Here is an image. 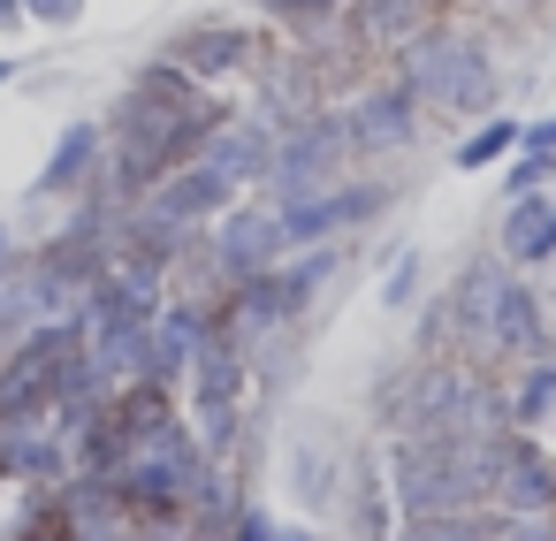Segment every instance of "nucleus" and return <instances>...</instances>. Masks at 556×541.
Instances as JSON below:
<instances>
[{
	"mask_svg": "<svg viewBox=\"0 0 556 541\" xmlns=\"http://www.w3.org/2000/svg\"><path fill=\"white\" fill-rule=\"evenodd\" d=\"M442 305H450V358H472V366L503 358V366H518V358L556 351L548 320H541V298H533V275H518L495 252H472L450 275Z\"/></svg>",
	"mask_w": 556,
	"mask_h": 541,
	"instance_id": "1",
	"label": "nucleus"
},
{
	"mask_svg": "<svg viewBox=\"0 0 556 541\" xmlns=\"http://www.w3.org/2000/svg\"><path fill=\"white\" fill-rule=\"evenodd\" d=\"M396 77L412 85V100L427 115L480 123V115L503 108V62H495V47L472 24H419L396 47Z\"/></svg>",
	"mask_w": 556,
	"mask_h": 541,
	"instance_id": "2",
	"label": "nucleus"
},
{
	"mask_svg": "<svg viewBox=\"0 0 556 541\" xmlns=\"http://www.w3.org/2000/svg\"><path fill=\"white\" fill-rule=\"evenodd\" d=\"M351 168V138H343V108H313L298 123L275 130V168H267V199H305L343 184Z\"/></svg>",
	"mask_w": 556,
	"mask_h": 541,
	"instance_id": "3",
	"label": "nucleus"
},
{
	"mask_svg": "<svg viewBox=\"0 0 556 541\" xmlns=\"http://www.w3.org/2000/svg\"><path fill=\"white\" fill-rule=\"evenodd\" d=\"M260 54H267V39H260L244 16H191V24H176V32L161 39V62H176V70H184V77H199L206 92H222V85L252 77V70H260Z\"/></svg>",
	"mask_w": 556,
	"mask_h": 541,
	"instance_id": "4",
	"label": "nucleus"
},
{
	"mask_svg": "<svg viewBox=\"0 0 556 541\" xmlns=\"http://www.w3.org/2000/svg\"><path fill=\"white\" fill-rule=\"evenodd\" d=\"M282 206V237H290V252H305V244H343V237H358V229H374L389 206H396V184H328V191H305V199H275Z\"/></svg>",
	"mask_w": 556,
	"mask_h": 541,
	"instance_id": "5",
	"label": "nucleus"
},
{
	"mask_svg": "<svg viewBox=\"0 0 556 541\" xmlns=\"http://www.w3.org/2000/svg\"><path fill=\"white\" fill-rule=\"evenodd\" d=\"M488 503L503 518H556V457L541 435H488Z\"/></svg>",
	"mask_w": 556,
	"mask_h": 541,
	"instance_id": "6",
	"label": "nucleus"
},
{
	"mask_svg": "<svg viewBox=\"0 0 556 541\" xmlns=\"http://www.w3.org/2000/svg\"><path fill=\"white\" fill-rule=\"evenodd\" d=\"M282 252H290V237H282V206H275L267 191H244V199L206 229V260H214L222 290L244 282V275H267Z\"/></svg>",
	"mask_w": 556,
	"mask_h": 541,
	"instance_id": "7",
	"label": "nucleus"
},
{
	"mask_svg": "<svg viewBox=\"0 0 556 541\" xmlns=\"http://www.w3.org/2000/svg\"><path fill=\"white\" fill-rule=\"evenodd\" d=\"M419 130H427V108L412 100V85H404V77H381V85H366V92L343 108L351 161H396V153H412V146H419Z\"/></svg>",
	"mask_w": 556,
	"mask_h": 541,
	"instance_id": "8",
	"label": "nucleus"
},
{
	"mask_svg": "<svg viewBox=\"0 0 556 541\" xmlns=\"http://www.w3.org/2000/svg\"><path fill=\"white\" fill-rule=\"evenodd\" d=\"M70 473H77V450L54 427V412H0V480L54 495Z\"/></svg>",
	"mask_w": 556,
	"mask_h": 541,
	"instance_id": "9",
	"label": "nucleus"
},
{
	"mask_svg": "<svg viewBox=\"0 0 556 541\" xmlns=\"http://www.w3.org/2000/svg\"><path fill=\"white\" fill-rule=\"evenodd\" d=\"M206 336H214V305H206V298H176V290H168V298H161V313H153V336H146V381L184 397V381H191V366H199Z\"/></svg>",
	"mask_w": 556,
	"mask_h": 541,
	"instance_id": "10",
	"label": "nucleus"
},
{
	"mask_svg": "<svg viewBox=\"0 0 556 541\" xmlns=\"http://www.w3.org/2000/svg\"><path fill=\"white\" fill-rule=\"evenodd\" d=\"M244 191L222 176V168H206V161H184V168H168L153 191H146V222H161V229H214L229 206H237Z\"/></svg>",
	"mask_w": 556,
	"mask_h": 541,
	"instance_id": "11",
	"label": "nucleus"
},
{
	"mask_svg": "<svg viewBox=\"0 0 556 541\" xmlns=\"http://www.w3.org/2000/svg\"><path fill=\"white\" fill-rule=\"evenodd\" d=\"M54 533L62 541H146L123 488H115V473H70L54 488Z\"/></svg>",
	"mask_w": 556,
	"mask_h": 541,
	"instance_id": "12",
	"label": "nucleus"
},
{
	"mask_svg": "<svg viewBox=\"0 0 556 541\" xmlns=\"http://www.w3.org/2000/svg\"><path fill=\"white\" fill-rule=\"evenodd\" d=\"M100 161H108V123H100V115H70L62 138L47 146L39 176H31V199H39V206H70V199H85V191L100 184Z\"/></svg>",
	"mask_w": 556,
	"mask_h": 541,
	"instance_id": "13",
	"label": "nucleus"
},
{
	"mask_svg": "<svg viewBox=\"0 0 556 541\" xmlns=\"http://www.w3.org/2000/svg\"><path fill=\"white\" fill-rule=\"evenodd\" d=\"M343 442L328 435V427H298L290 442H282V488H290V503L305 511V518H328L336 503H343Z\"/></svg>",
	"mask_w": 556,
	"mask_h": 541,
	"instance_id": "14",
	"label": "nucleus"
},
{
	"mask_svg": "<svg viewBox=\"0 0 556 541\" xmlns=\"http://www.w3.org/2000/svg\"><path fill=\"white\" fill-rule=\"evenodd\" d=\"M343 526H351V541H396V495H389V465H381V450H366V442H351V457H343Z\"/></svg>",
	"mask_w": 556,
	"mask_h": 541,
	"instance_id": "15",
	"label": "nucleus"
},
{
	"mask_svg": "<svg viewBox=\"0 0 556 541\" xmlns=\"http://www.w3.org/2000/svg\"><path fill=\"white\" fill-rule=\"evenodd\" d=\"M495 260H510L518 275H541L556 267V191H533V199H503V222H495Z\"/></svg>",
	"mask_w": 556,
	"mask_h": 541,
	"instance_id": "16",
	"label": "nucleus"
},
{
	"mask_svg": "<svg viewBox=\"0 0 556 541\" xmlns=\"http://www.w3.org/2000/svg\"><path fill=\"white\" fill-rule=\"evenodd\" d=\"M199 161H206V168H222L237 191H267V168H275V123H260V115H237V108H229Z\"/></svg>",
	"mask_w": 556,
	"mask_h": 541,
	"instance_id": "17",
	"label": "nucleus"
},
{
	"mask_svg": "<svg viewBox=\"0 0 556 541\" xmlns=\"http://www.w3.org/2000/svg\"><path fill=\"white\" fill-rule=\"evenodd\" d=\"M503 412H510L518 435H548V427H556V351L510 366V381H503Z\"/></svg>",
	"mask_w": 556,
	"mask_h": 541,
	"instance_id": "18",
	"label": "nucleus"
},
{
	"mask_svg": "<svg viewBox=\"0 0 556 541\" xmlns=\"http://www.w3.org/2000/svg\"><path fill=\"white\" fill-rule=\"evenodd\" d=\"M518 138H526V115L495 108V115L465 123V138L450 146V168H457V176H488V168H503V161L518 153Z\"/></svg>",
	"mask_w": 556,
	"mask_h": 541,
	"instance_id": "19",
	"label": "nucleus"
},
{
	"mask_svg": "<svg viewBox=\"0 0 556 541\" xmlns=\"http://www.w3.org/2000/svg\"><path fill=\"white\" fill-rule=\"evenodd\" d=\"M343 267H351V244H305V252H282V260H275V275H282V298H290V313L305 320V313L320 305V290H328Z\"/></svg>",
	"mask_w": 556,
	"mask_h": 541,
	"instance_id": "20",
	"label": "nucleus"
},
{
	"mask_svg": "<svg viewBox=\"0 0 556 541\" xmlns=\"http://www.w3.org/2000/svg\"><path fill=\"white\" fill-rule=\"evenodd\" d=\"M396 541H503V511H434V518H396Z\"/></svg>",
	"mask_w": 556,
	"mask_h": 541,
	"instance_id": "21",
	"label": "nucleus"
},
{
	"mask_svg": "<svg viewBox=\"0 0 556 541\" xmlns=\"http://www.w3.org/2000/svg\"><path fill=\"white\" fill-rule=\"evenodd\" d=\"M419 290H427V252L404 237V244L381 260V290H374V298H381V313H419Z\"/></svg>",
	"mask_w": 556,
	"mask_h": 541,
	"instance_id": "22",
	"label": "nucleus"
},
{
	"mask_svg": "<svg viewBox=\"0 0 556 541\" xmlns=\"http://www.w3.org/2000/svg\"><path fill=\"white\" fill-rule=\"evenodd\" d=\"M252 9H260L267 24H282V32H298V39H313V32L343 24V9H351V0H252Z\"/></svg>",
	"mask_w": 556,
	"mask_h": 541,
	"instance_id": "23",
	"label": "nucleus"
},
{
	"mask_svg": "<svg viewBox=\"0 0 556 541\" xmlns=\"http://www.w3.org/2000/svg\"><path fill=\"white\" fill-rule=\"evenodd\" d=\"M548 184H556V161H548V153H526V146L495 168V191H503V199H533V191H548Z\"/></svg>",
	"mask_w": 556,
	"mask_h": 541,
	"instance_id": "24",
	"label": "nucleus"
},
{
	"mask_svg": "<svg viewBox=\"0 0 556 541\" xmlns=\"http://www.w3.org/2000/svg\"><path fill=\"white\" fill-rule=\"evenodd\" d=\"M222 541H275V511L244 495V503H237V511L222 518Z\"/></svg>",
	"mask_w": 556,
	"mask_h": 541,
	"instance_id": "25",
	"label": "nucleus"
},
{
	"mask_svg": "<svg viewBox=\"0 0 556 541\" xmlns=\"http://www.w3.org/2000/svg\"><path fill=\"white\" fill-rule=\"evenodd\" d=\"M85 9H92V0H24L31 32H77V24H85Z\"/></svg>",
	"mask_w": 556,
	"mask_h": 541,
	"instance_id": "26",
	"label": "nucleus"
},
{
	"mask_svg": "<svg viewBox=\"0 0 556 541\" xmlns=\"http://www.w3.org/2000/svg\"><path fill=\"white\" fill-rule=\"evenodd\" d=\"M31 32V16H24V0H0V47H16Z\"/></svg>",
	"mask_w": 556,
	"mask_h": 541,
	"instance_id": "27",
	"label": "nucleus"
},
{
	"mask_svg": "<svg viewBox=\"0 0 556 541\" xmlns=\"http://www.w3.org/2000/svg\"><path fill=\"white\" fill-rule=\"evenodd\" d=\"M526 153H548L556 161V115H541V123H526V138H518Z\"/></svg>",
	"mask_w": 556,
	"mask_h": 541,
	"instance_id": "28",
	"label": "nucleus"
},
{
	"mask_svg": "<svg viewBox=\"0 0 556 541\" xmlns=\"http://www.w3.org/2000/svg\"><path fill=\"white\" fill-rule=\"evenodd\" d=\"M533 298H541V320H548V343H556V267L533 275Z\"/></svg>",
	"mask_w": 556,
	"mask_h": 541,
	"instance_id": "29",
	"label": "nucleus"
},
{
	"mask_svg": "<svg viewBox=\"0 0 556 541\" xmlns=\"http://www.w3.org/2000/svg\"><path fill=\"white\" fill-rule=\"evenodd\" d=\"M9 260H24V237H16V222H0V267Z\"/></svg>",
	"mask_w": 556,
	"mask_h": 541,
	"instance_id": "30",
	"label": "nucleus"
},
{
	"mask_svg": "<svg viewBox=\"0 0 556 541\" xmlns=\"http://www.w3.org/2000/svg\"><path fill=\"white\" fill-rule=\"evenodd\" d=\"M16 77H24V62H16V54H9V47H0V92H9V85H16Z\"/></svg>",
	"mask_w": 556,
	"mask_h": 541,
	"instance_id": "31",
	"label": "nucleus"
},
{
	"mask_svg": "<svg viewBox=\"0 0 556 541\" xmlns=\"http://www.w3.org/2000/svg\"><path fill=\"white\" fill-rule=\"evenodd\" d=\"M275 541H320L313 526H275Z\"/></svg>",
	"mask_w": 556,
	"mask_h": 541,
	"instance_id": "32",
	"label": "nucleus"
},
{
	"mask_svg": "<svg viewBox=\"0 0 556 541\" xmlns=\"http://www.w3.org/2000/svg\"><path fill=\"white\" fill-rule=\"evenodd\" d=\"M548 191H556V184H548Z\"/></svg>",
	"mask_w": 556,
	"mask_h": 541,
	"instance_id": "33",
	"label": "nucleus"
}]
</instances>
